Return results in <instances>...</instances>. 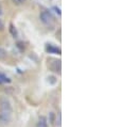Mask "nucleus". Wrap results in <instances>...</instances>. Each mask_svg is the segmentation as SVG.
<instances>
[{
    "label": "nucleus",
    "instance_id": "39448f33",
    "mask_svg": "<svg viewBox=\"0 0 119 127\" xmlns=\"http://www.w3.org/2000/svg\"><path fill=\"white\" fill-rule=\"evenodd\" d=\"M47 51L49 54H61V50H60V48L53 46V45H47Z\"/></svg>",
    "mask_w": 119,
    "mask_h": 127
},
{
    "label": "nucleus",
    "instance_id": "423d86ee",
    "mask_svg": "<svg viewBox=\"0 0 119 127\" xmlns=\"http://www.w3.org/2000/svg\"><path fill=\"white\" fill-rule=\"evenodd\" d=\"M11 82V79L9 78L6 75H4L3 73L0 72V84H3V83H9Z\"/></svg>",
    "mask_w": 119,
    "mask_h": 127
},
{
    "label": "nucleus",
    "instance_id": "f03ea898",
    "mask_svg": "<svg viewBox=\"0 0 119 127\" xmlns=\"http://www.w3.org/2000/svg\"><path fill=\"white\" fill-rule=\"evenodd\" d=\"M40 18L41 22L46 25V26H48V27H53L54 22H55L54 16L52 15V14L49 12V11H47V10H44V11L40 13Z\"/></svg>",
    "mask_w": 119,
    "mask_h": 127
},
{
    "label": "nucleus",
    "instance_id": "9b49d317",
    "mask_svg": "<svg viewBox=\"0 0 119 127\" xmlns=\"http://www.w3.org/2000/svg\"><path fill=\"white\" fill-rule=\"evenodd\" d=\"M13 1H14V3H16V4H21L26 0H13Z\"/></svg>",
    "mask_w": 119,
    "mask_h": 127
},
{
    "label": "nucleus",
    "instance_id": "20e7f679",
    "mask_svg": "<svg viewBox=\"0 0 119 127\" xmlns=\"http://www.w3.org/2000/svg\"><path fill=\"white\" fill-rule=\"evenodd\" d=\"M36 127H48V120L46 116L40 115L36 122Z\"/></svg>",
    "mask_w": 119,
    "mask_h": 127
},
{
    "label": "nucleus",
    "instance_id": "f257e3e1",
    "mask_svg": "<svg viewBox=\"0 0 119 127\" xmlns=\"http://www.w3.org/2000/svg\"><path fill=\"white\" fill-rule=\"evenodd\" d=\"M13 108L10 100L6 97L0 98V123L2 125H8L12 120Z\"/></svg>",
    "mask_w": 119,
    "mask_h": 127
},
{
    "label": "nucleus",
    "instance_id": "1a4fd4ad",
    "mask_svg": "<svg viewBox=\"0 0 119 127\" xmlns=\"http://www.w3.org/2000/svg\"><path fill=\"white\" fill-rule=\"evenodd\" d=\"M6 56V51L2 47H0V59H3Z\"/></svg>",
    "mask_w": 119,
    "mask_h": 127
},
{
    "label": "nucleus",
    "instance_id": "6e6552de",
    "mask_svg": "<svg viewBox=\"0 0 119 127\" xmlns=\"http://www.w3.org/2000/svg\"><path fill=\"white\" fill-rule=\"evenodd\" d=\"M61 120H62V118H61V113H59L58 114V116H57V120H55V124H57L59 127H61Z\"/></svg>",
    "mask_w": 119,
    "mask_h": 127
},
{
    "label": "nucleus",
    "instance_id": "ddd939ff",
    "mask_svg": "<svg viewBox=\"0 0 119 127\" xmlns=\"http://www.w3.org/2000/svg\"><path fill=\"white\" fill-rule=\"evenodd\" d=\"M1 13H2V9H1V6H0V15H1Z\"/></svg>",
    "mask_w": 119,
    "mask_h": 127
},
{
    "label": "nucleus",
    "instance_id": "f8f14e48",
    "mask_svg": "<svg viewBox=\"0 0 119 127\" xmlns=\"http://www.w3.org/2000/svg\"><path fill=\"white\" fill-rule=\"evenodd\" d=\"M3 29V23L1 22V19H0V30Z\"/></svg>",
    "mask_w": 119,
    "mask_h": 127
},
{
    "label": "nucleus",
    "instance_id": "9d476101",
    "mask_svg": "<svg viewBox=\"0 0 119 127\" xmlns=\"http://www.w3.org/2000/svg\"><path fill=\"white\" fill-rule=\"evenodd\" d=\"M49 122H50L51 124H54V114H53V112H51V113H50V119H49Z\"/></svg>",
    "mask_w": 119,
    "mask_h": 127
},
{
    "label": "nucleus",
    "instance_id": "7ed1b4c3",
    "mask_svg": "<svg viewBox=\"0 0 119 127\" xmlns=\"http://www.w3.org/2000/svg\"><path fill=\"white\" fill-rule=\"evenodd\" d=\"M50 69L54 73H61V61L60 60H53L52 62H50Z\"/></svg>",
    "mask_w": 119,
    "mask_h": 127
},
{
    "label": "nucleus",
    "instance_id": "0eeeda50",
    "mask_svg": "<svg viewBox=\"0 0 119 127\" xmlns=\"http://www.w3.org/2000/svg\"><path fill=\"white\" fill-rule=\"evenodd\" d=\"M10 31H11V33L13 34V36H14V37H16V36H17V31H16L15 28H14L13 25H11V26H10Z\"/></svg>",
    "mask_w": 119,
    "mask_h": 127
}]
</instances>
